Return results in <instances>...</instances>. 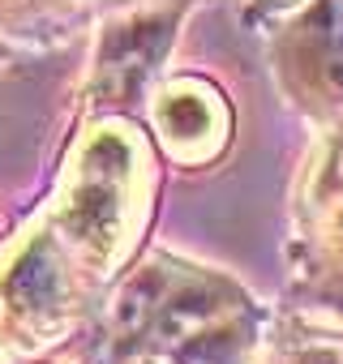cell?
Wrapping results in <instances>:
<instances>
[{"label":"cell","mask_w":343,"mask_h":364,"mask_svg":"<svg viewBox=\"0 0 343 364\" xmlns=\"http://www.w3.org/2000/svg\"><path fill=\"white\" fill-rule=\"evenodd\" d=\"M56 287H60V274H56V266H52L43 253L26 257V262L18 266L14 283H9L14 300L26 304V309H43V304H52V300H56Z\"/></svg>","instance_id":"1"},{"label":"cell","mask_w":343,"mask_h":364,"mask_svg":"<svg viewBox=\"0 0 343 364\" xmlns=\"http://www.w3.org/2000/svg\"><path fill=\"white\" fill-rule=\"evenodd\" d=\"M330 82L343 90V60H334V65H330Z\"/></svg>","instance_id":"2"}]
</instances>
